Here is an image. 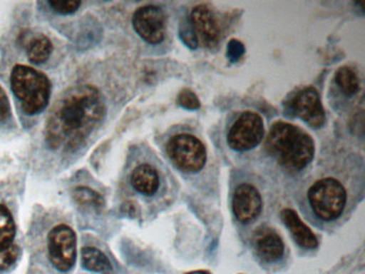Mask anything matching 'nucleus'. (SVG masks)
Wrapping results in <instances>:
<instances>
[{
	"label": "nucleus",
	"instance_id": "obj_1",
	"mask_svg": "<svg viewBox=\"0 0 365 274\" xmlns=\"http://www.w3.org/2000/svg\"><path fill=\"white\" fill-rule=\"evenodd\" d=\"M106 113V101L95 86L68 88L51 109L46 126V145L55 151H76L99 126Z\"/></svg>",
	"mask_w": 365,
	"mask_h": 274
},
{
	"label": "nucleus",
	"instance_id": "obj_2",
	"mask_svg": "<svg viewBox=\"0 0 365 274\" xmlns=\"http://www.w3.org/2000/svg\"><path fill=\"white\" fill-rule=\"evenodd\" d=\"M266 150L282 168L300 171L313 160L315 143L311 135L299 126L277 121L269 131Z\"/></svg>",
	"mask_w": 365,
	"mask_h": 274
},
{
	"label": "nucleus",
	"instance_id": "obj_3",
	"mask_svg": "<svg viewBox=\"0 0 365 274\" xmlns=\"http://www.w3.org/2000/svg\"><path fill=\"white\" fill-rule=\"evenodd\" d=\"M10 83L26 115H37L48 106L52 86L44 73L25 64H16L12 68Z\"/></svg>",
	"mask_w": 365,
	"mask_h": 274
},
{
	"label": "nucleus",
	"instance_id": "obj_4",
	"mask_svg": "<svg viewBox=\"0 0 365 274\" xmlns=\"http://www.w3.org/2000/svg\"><path fill=\"white\" fill-rule=\"evenodd\" d=\"M307 201L316 216L324 222L336 220L347 203L345 186L336 178L316 180L307 191Z\"/></svg>",
	"mask_w": 365,
	"mask_h": 274
},
{
	"label": "nucleus",
	"instance_id": "obj_5",
	"mask_svg": "<svg viewBox=\"0 0 365 274\" xmlns=\"http://www.w3.org/2000/svg\"><path fill=\"white\" fill-rule=\"evenodd\" d=\"M166 151L173 164L185 173H197L206 164V148L192 134L175 135L168 141Z\"/></svg>",
	"mask_w": 365,
	"mask_h": 274
},
{
	"label": "nucleus",
	"instance_id": "obj_6",
	"mask_svg": "<svg viewBox=\"0 0 365 274\" xmlns=\"http://www.w3.org/2000/svg\"><path fill=\"white\" fill-rule=\"evenodd\" d=\"M264 135L262 118L254 111H245L230 128L228 146L235 151H249L259 145Z\"/></svg>",
	"mask_w": 365,
	"mask_h": 274
},
{
	"label": "nucleus",
	"instance_id": "obj_7",
	"mask_svg": "<svg viewBox=\"0 0 365 274\" xmlns=\"http://www.w3.org/2000/svg\"><path fill=\"white\" fill-rule=\"evenodd\" d=\"M48 248L51 263L59 271H69L76 265V235L71 227L55 226L48 233Z\"/></svg>",
	"mask_w": 365,
	"mask_h": 274
},
{
	"label": "nucleus",
	"instance_id": "obj_8",
	"mask_svg": "<svg viewBox=\"0 0 365 274\" xmlns=\"http://www.w3.org/2000/svg\"><path fill=\"white\" fill-rule=\"evenodd\" d=\"M132 24L138 36L149 44H159L165 38V14L159 6H140L134 12Z\"/></svg>",
	"mask_w": 365,
	"mask_h": 274
},
{
	"label": "nucleus",
	"instance_id": "obj_9",
	"mask_svg": "<svg viewBox=\"0 0 365 274\" xmlns=\"http://www.w3.org/2000/svg\"><path fill=\"white\" fill-rule=\"evenodd\" d=\"M292 109L297 117L312 128H320L326 120L319 94L313 87L305 88L297 94L292 101Z\"/></svg>",
	"mask_w": 365,
	"mask_h": 274
},
{
	"label": "nucleus",
	"instance_id": "obj_10",
	"mask_svg": "<svg viewBox=\"0 0 365 274\" xmlns=\"http://www.w3.org/2000/svg\"><path fill=\"white\" fill-rule=\"evenodd\" d=\"M191 26L196 38L200 39L204 45L213 47L219 43L221 36V27L217 15L210 6L200 4L191 12Z\"/></svg>",
	"mask_w": 365,
	"mask_h": 274
},
{
	"label": "nucleus",
	"instance_id": "obj_11",
	"mask_svg": "<svg viewBox=\"0 0 365 274\" xmlns=\"http://www.w3.org/2000/svg\"><path fill=\"white\" fill-rule=\"evenodd\" d=\"M262 196L255 186L250 183H241L237 186L232 196V210L241 223L255 220L262 212Z\"/></svg>",
	"mask_w": 365,
	"mask_h": 274
},
{
	"label": "nucleus",
	"instance_id": "obj_12",
	"mask_svg": "<svg viewBox=\"0 0 365 274\" xmlns=\"http://www.w3.org/2000/svg\"><path fill=\"white\" fill-rule=\"evenodd\" d=\"M256 254L267 263L279 260L284 254V242L277 231L268 226H260L253 235Z\"/></svg>",
	"mask_w": 365,
	"mask_h": 274
},
{
	"label": "nucleus",
	"instance_id": "obj_13",
	"mask_svg": "<svg viewBox=\"0 0 365 274\" xmlns=\"http://www.w3.org/2000/svg\"><path fill=\"white\" fill-rule=\"evenodd\" d=\"M19 42L27 51V56L31 62L42 64L48 61L52 55V41L43 34H31L27 31L20 34Z\"/></svg>",
	"mask_w": 365,
	"mask_h": 274
},
{
	"label": "nucleus",
	"instance_id": "obj_14",
	"mask_svg": "<svg viewBox=\"0 0 365 274\" xmlns=\"http://www.w3.org/2000/svg\"><path fill=\"white\" fill-rule=\"evenodd\" d=\"M282 220L289 229L292 237L299 245L304 248H315L318 245L317 238L313 231L299 218L292 209H284L281 213Z\"/></svg>",
	"mask_w": 365,
	"mask_h": 274
},
{
	"label": "nucleus",
	"instance_id": "obj_15",
	"mask_svg": "<svg viewBox=\"0 0 365 274\" xmlns=\"http://www.w3.org/2000/svg\"><path fill=\"white\" fill-rule=\"evenodd\" d=\"M131 184L138 193L153 196L159 190L160 176L157 169L149 164H140L132 171Z\"/></svg>",
	"mask_w": 365,
	"mask_h": 274
},
{
	"label": "nucleus",
	"instance_id": "obj_16",
	"mask_svg": "<svg viewBox=\"0 0 365 274\" xmlns=\"http://www.w3.org/2000/svg\"><path fill=\"white\" fill-rule=\"evenodd\" d=\"M82 265L85 269L102 274H114L112 263L103 252L93 246L82 248Z\"/></svg>",
	"mask_w": 365,
	"mask_h": 274
},
{
	"label": "nucleus",
	"instance_id": "obj_17",
	"mask_svg": "<svg viewBox=\"0 0 365 274\" xmlns=\"http://www.w3.org/2000/svg\"><path fill=\"white\" fill-rule=\"evenodd\" d=\"M16 226L10 210L5 205H0V250L14 244Z\"/></svg>",
	"mask_w": 365,
	"mask_h": 274
},
{
	"label": "nucleus",
	"instance_id": "obj_18",
	"mask_svg": "<svg viewBox=\"0 0 365 274\" xmlns=\"http://www.w3.org/2000/svg\"><path fill=\"white\" fill-rule=\"evenodd\" d=\"M72 197L78 205L83 207L93 208L95 210L102 209L106 205L103 196L97 191L88 186H76L72 190Z\"/></svg>",
	"mask_w": 365,
	"mask_h": 274
},
{
	"label": "nucleus",
	"instance_id": "obj_19",
	"mask_svg": "<svg viewBox=\"0 0 365 274\" xmlns=\"http://www.w3.org/2000/svg\"><path fill=\"white\" fill-rule=\"evenodd\" d=\"M335 83L346 96H354L360 89L358 75L349 66H341L335 72Z\"/></svg>",
	"mask_w": 365,
	"mask_h": 274
},
{
	"label": "nucleus",
	"instance_id": "obj_20",
	"mask_svg": "<svg viewBox=\"0 0 365 274\" xmlns=\"http://www.w3.org/2000/svg\"><path fill=\"white\" fill-rule=\"evenodd\" d=\"M19 246L12 244L9 248L0 250V271L9 269L19 258Z\"/></svg>",
	"mask_w": 365,
	"mask_h": 274
},
{
	"label": "nucleus",
	"instance_id": "obj_21",
	"mask_svg": "<svg viewBox=\"0 0 365 274\" xmlns=\"http://www.w3.org/2000/svg\"><path fill=\"white\" fill-rule=\"evenodd\" d=\"M48 6H51L53 11L58 13V14H72V13L76 12L80 8L82 2L81 1H70V0H58V1H48Z\"/></svg>",
	"mask_w": 365,
	"mask_h": 274
},
{
	"label": "nucleus",
	"instance_id": "obj_22",
	"mask_svg": "<svg viewBox=\"0 0 365 274\" xmlns=\"http://www.w3.org/2000/svg\"><path fill=\"white\" fill-rule=\"evenodd\" d=\"M178 101L181 106L187 109H191V111H195V109L200 108V102L197 96L190 89L182 90L179 94Z\"/></svg>",
	"mask_w": 365,
	"mask_h": 274
},
{
	"label": "nucleus",
	"instance_id": "obj_23",
	"mask_svg": "<svg viewBox=\"0 0 365 274\" xmlns=\"http://www.w3.org/2000/svg\"><path fill=\"white\" fill-rule=\"evenodd\" d=\"M11 117V105L4 88L0 86V123L7 121Z\"/></svg>",
	"mask_w": 365,
	"mask_h": 274
},
{
	"label": "nucleus",
	"instance_id": "obj_24",
	"mask_svg": "<svg viewBox=\"0 0 365 274\" xmlns=\"http://www.w3.org/2000/svg\"><path fill=\"white\" fill-rule=\"evenodd\" d=\"M243 54H245V46L240 41L232 40L228 43L227 57L230 58V61H238Z\"/></svg>",
	"mask_w": 365,
	"mask_h": 274
},
{
	"label": "nucleus",
	"instance_id": "obj_25",
	"mask_svg": "<svg viewBox=\"0 0 365 274\" xmlns=\"http://www.w3.org/2000/svg\"><path fill=\"white\" fill-rule=\"evenodd\" d=\"M180 36L185 44L189 45L191 49H196L198 40L192 28H189L187 26H185V27L182 26L180 30Z\"/></svg>",
	"mask_w": 365,
	"mask_h": 274
},
{
	"label": "nucleus",
	"instance_id": "obj_26",
	"mask_svg": "<svg viewBox=\"0 0 365 274\" xmlns=\"http://www.w3.org/2000/svg\"><path fill=\"white\" fill-rule=\"evenodd\" d=\"M185 274H211L209 273V272L207 271H193V272H189V273Z\"/></svg>",
	"mask_w": 365,
	"mask_h": 274
}]
</instances>
